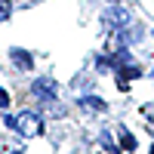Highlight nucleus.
Here are the masks:
<instances>
[{
    "label": "nucleus",
    "mask_w": 154,
    "mask_h": 154,
    "mask_svg": "<svg viewBox=\"0 0 154 154\" xmlns=\"http://www.w3.org/2000/svg\"><path fill=\"white\" fill-rule=\"evenodd\" d=\"M16 154H22V151H16Z\"/></svg>",
    "instance_id": "10"
},
{
    "label": "nucleus",
    "mask_w": 154,
    "mask_h": 154,
    "mask_svg": "<svg viewBox=\"0 0 154 154\" xmlns=\"http://www.w3.org/2000/svg\"><path fill=\"white\" fill-rule=\"evenodd\" d=\"M142 114H145V120H151V123H154V105H145V108H142Z\"/></svg>",
    "instance_id": "8"
},
{
    "label": "nucleus",
    "mask_w": 154,
    "mask_h": 154,
    "mask_svg": "<svg viewBox=\"0 0 154 154\" xmlns=\"http://www.w3.org/2000/svg\"><path fill=\"white\" fill-rule=\"evenodd\" d=\"M31 93H34L37 99H53V96H56V83L49 80V77H40V80H34Z\"/></svg>",
    "instance_id": "3"
},
{
    "label": "nucleus",
    "mask_w": 154,
    "mask_h": 154,
    "mask_svg": "<svg viewBox=\"0 0 154 154\" xmlns=\"http://www.w3.org/2000/svg\"><path fill=\"white\" fill-rule=\"evenodd\" d=\"M9 9H12L9 0H0V22H6V19H9Z\"/></svg>",
    "instance_id": "7"
},
{
    "label": "nucleus",
    "mask_w": 154,
    "mask_h": 154,
    "mask_svg": "<svg viewBox=\"0 0 154 154\" xmlns=\"http://www.w3.org/2000/svg\"><path fill=\"white\" fill-rule=\"evenodd\" d=\"M3 105H9V96H6V93H0V108H3Z\"/></svg>",
    "instance_id": "9"
},
{
    "label": "nucleus",
    "mask_w": 154,
    "mask_h": 154,
    "mask_svg": "<svg viewBox=\"0 0 154 154\" xmlns=\"http://www.w3.org/2000/svg\"><path fill=\"white\" fill-rule=\"evenodd\" d=\"M120 148L123 151H136V139H133L130 130H120Z\"/></svg>",
    "instance_id": "6"
},
{
    "label": "nucleus",
    "mask_w": 154,
    "mask_h": 154,
    "mask_svg": "<svg viewBox=\"0 0 154 154\" xmlns=\"http://www.w3.org/2000/svg\"><path fill=\"white\" fill-rule=\"evenodd\" d=\"M80 108L89 111V114H105V111H108L105 99H99V96H83V99H80Z\"/></svg>",
    "instance_id": "4"
},
{
    "label": "nucleus",
    "mask_w": 154,
    "mask_h": 154,
    "mask_svg": "<svg viewBox=\"0 0 154 154\" xmlns=\"http://www.w3.org/2000/svg\"><path fill=\"white\" fill-rule=\"evenodd\" d=\"M9 59L16 62V68H19V71H28V68L34 65L31 53H25V49H9Z\"/></svg>",
    "instance_id": "5"
},
{
    "label": "nucleus",
    "mask_w": 154,
    "mask_h": 154,
    "mask_svg": "<svg viewBox=\"0 0 154 154\" xmlns=\"http://www.w3.org/2000/svg\"><path fill=\"white\" fill-rule=\"evenodd\" d=\"M151 154H154V148H151Z\"/></svg>",
    "instance_id": "11"
},
{
    "label": "nucleus",
    "mask_w": 154,
    "mask_h": 154,
    "mask_svg": "<svg viewBox=\"0 0 154 154\" xmlns=\"http://www.w3.org/2000/svg\"><path fill=\"white\" fill-rule=\"evenodd\" d=\"M102 19H105V25H108V28H123V25H130V12L114 6V9H108Z\"/></svg>",
    "instance_id": "2"
},
{
    "label": "nucleus",
    "mask_w": 154,
    "mask_h": 154,
    "mask_svg": "<svg viewBox=\"0 0 154 154\" xmlns=\"http://www.w3.org/2000/svg\"><path fill=\"white\" fill-rule=\"evenodd\" d=\"M9 123L16 126V130L22 133V136H40L43 133V123H40V117L37 114H31V111H25V114H19V117H9Z\"/></svg>",
    "instance_id": "1"
}]
</instances>
